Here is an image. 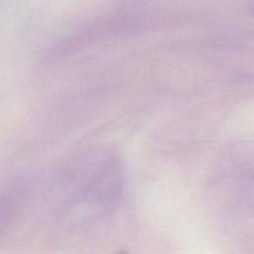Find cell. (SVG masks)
I'll use <instances>...</instances> for the list:
<instances>
[{
	"label": "cell",
	"instance_id": "obj_1",
	"mask_svg": "<svg viewBox=\"0 0 254 254\" xmlns=\"http://www.w3.org/2000/svg\"><path fill=\"white\" fill-rule=\"evenodd\" d=\"M19 191L8 190L0 191V236L5 233L14 222L19 210Z\"/></svg>",
	"mask_w": 254,
	"mask_h": 254
}]
</instances>
